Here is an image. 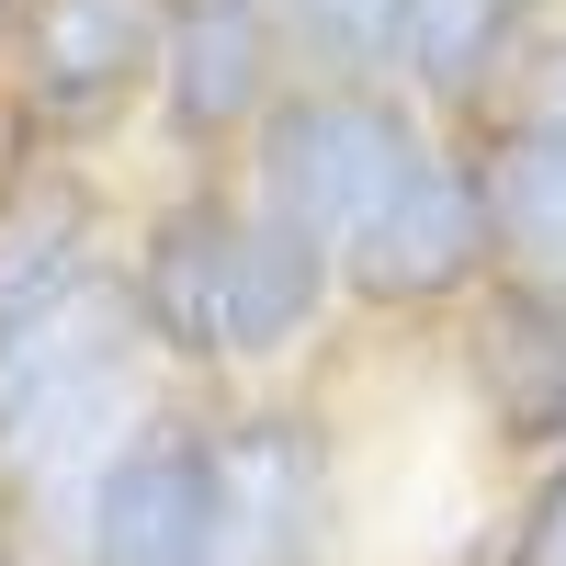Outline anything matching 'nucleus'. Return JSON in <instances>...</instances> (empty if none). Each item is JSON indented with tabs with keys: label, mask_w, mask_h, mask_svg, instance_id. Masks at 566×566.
I'll return each instance as SVG.
<instances>
[{
	"label": "nucleus",
	"mask_w": 566,
	"mask_h": 566,
	"mask_svg": "<svg viewBox=\"0 0 566 566\" xmlns=\"http://www.w3.org/2000/svg\"><path fill=\"white\" fill-rule=\"evenodd\" d=\"M272 23L295 34L328 80H386L397 34H408V0H272Z\"/></svg>",
	"instance_id": "14"
},
{
	"label": "nucleus",
	"mask_w": 566,
	"mask_h": 566,
	"mask_svg": "<svg viewBox=\"0 0 566 566\" xmlns=\"http://www.w3.org/2000/svg\"><path fill=\"white\" fill-rule=\"evenodd\" d=\"M340 306V250L306 239L295 216H272L250 193L239 250H227V306H216V363L227 374H272L317 340V317Z\"/></svg>",
	"instance_id": "10"
},
{
	"label": "nucleus",
	"mask_w": 566,
	"mask_h": 566,
	"mask_svg": "<svg viewBox=\"0 0 566 566\" xmlns=\"http://www.w3.org/2000/svg\"><path fill=\"white\" fill-rule=\"evenodd\" d=\"M0 544H12V533H0Z\"/></svg>",
	"instance_id": "16"
},
{
	"label": "nucleus",
	"mask_w": 566,
	"mask_h": 566,
	"mask_svg": "<svg viewBox=\"0 0 566 566\" xmlns=\"http://www.w3.org/2000/svg\"><path fill=\"white\" fill-rule=\"evenodd\" d=\"M159 23H170V0H34L23 12V103L57 136L114 125L136 103V80H159Z\"/></svg>",
	"instance_id": "7"
},
{
	"label": "nucleus",
	"mask_w": 566,
	"mask_h": 566,
	"mask_svg": "<svg viewBox=\"0 0 566 566\" xmlns=\"http://www.w3.org/2000/svg\"><path fill=\"white\" fill-rule=\"evenodd\" d=\"M250 193H216V181H181L148 205L125 250V306L148 328L159 363H216V306H227V250H239Z\"/></svg>",
	"instance_id": "8"
},
{
	"label": "nucleus",
	"mask_w": 566,
	"mask_h": 566,
	"mask_svg": "<svg viewBox=\"0 0 566 566\" xmlns=\"http://www.w3.org/2000/svg\"><path fill=\"white\" fill-rule=\"evenodd\" d=\"M464 397H476V431H499L510 453H533V464L566 453V283H522L510 272L476 306Z\"/></svg>",
	"instance_id": "9"
},
{
	"label": "nucleus",
	"mask_w": 566,
	"mask_h": 566,
	"mask_svg": "<svg viewBox=\"0 0 566 566\" xmlns=\"http://www.w3.org/2000/svg\"><path fill=\"white\" fill-rule=\"evenodd\" d=\"M522 45H533V0H408L397 69L431 103H476V91H499V69Z\"/></svg>",
	"instance_id": "13"
},
{
	"label": "nucleus",
	"mask_w": 566,
	"mask_h": 566,
	"mask_svg": "<svg viewBox=\"0 0 566 566\" xmlns=\"http://www.w3.org/2000/svg\"><path fill=\"white\" fill-rule=\"evenodd\" d=\"M419 159H431V136L386 80H306V91H272V114L250 136V193L272 216H295L306 239L352 250Z\"/></svg>",
	"instance_id": "3"
},
{
	"label": "nucleus",
	"mask_w": 566,
	"mask_h": 566,
	"mask_svg": "<svg viewBox=\"0 0 566 566\" xmlns=\"http://www.w3.org/2000/svg\"><path fill=\"white\" fill-rule=\"evenodd\" d=\"M103 283V193L80 170H12L0 181V340H23L34 317Z\"/></svg>",
	"instance_id": "12"
},
{
	"label": "nucleus",
	"mask_w": 566,
	"mask_h": 566,
	"mask_svg": "<svg viewBox=\"0 0 566 566\" xmlns=\"http://www.w3.org/2000/svg\"><path fill=\"white\" fill-rule=\"evenodd\" d=\"M227 476H239V555L227 566H340L352 476L317 408H239L227 419Z\"/></svg>",
	"instance_id": "5"
},
{
	"label": "nucleus",
	"mask_w": 566,
	"mask_h": 566,
	"mask_svg": "<svg viewBox=\"0 0 566 566\" xmlns=\"http://www.w3.org/2000/svg\"><path fill=\"white\" fill-rule=\"evenodd\" d=\"M148 328L125 306V272H103L23 340H0V510H69L80 476L148 419Z\"/></svg>",
	"instance_id": "1"
},
{
	"label": "nucleus",
	"mask_w": 566,
	"mask_h": 566,
	"mask_svg": "<svg viewBox=\"0 0 566 566\" xmlns=\"http://www.w3.org/2000/svg\"><path fill=\"white\" fill-rule=\"evenodd\" d=\"M272 0H170L159 23V125L170 148H227V136H261L272 114Z\"/></svg>",
	"instance_id": "6"
},
{
	"label": "nucleus",
	"mask_w": 566,
	"mask_h": 566,
	"mask_svg": "<svg viewBox=\"0 0 566 566\" xmlns=\"http://www.w3.org/2000/svg\"><path fill=\"white\" fill-rule=\"evenodd\" d=\"M488 272H499L488 170H476V159H453V148H431V159H419L397 193H386V216H374L363 239L340 250V295L386 306V317H419V306L476 295Z\"/></svg>",
	"instance_id": "4"
},
{
	"label": "nucleus",
	"mask_w": 566,
	"mask_h": 566,
	"mask_svg": "<svg viewBox=\"0 0 566 566\" xmlns=\"http://www.w3.org/2000/svg\"><path fill=\"white\" fill-rule=\"evenodd\" d=\"M239 476L216 408H148L57 510V566H227Z\"/></svg>",
	"instance_id": "2"
},
{
	"label": "nucleus",
	"mask_w": 566,
	"mask_h": 566,
	"mask_svg": "<svg viewBox=\"0 0 566 566\" xmlns=\"http://www.w3.org/2000/svg\"><path fill=\"white\" fill-rule=\"evenodd\" d=\"M488 566H566V453L533 464V488H522V510L499 522V555H488Z\"/></svg>",
	"instance_id": "15"
},
{
	"label": "nucleus",
	"mask_w": 566,
	"mask_h": 566,
	"mask_svg": "<svg viewBox=\"0 0 566 566\" xmlns=\"http://www.w3.org/2000/svg\"><path fill=\"white\" fill-rule=\"evenodd\" d=\"M488 216H499V261L522 283H566V34L522 57V103L488 136Z\"/></svg>",
	"instance_id": "11"
}]
</instances>
